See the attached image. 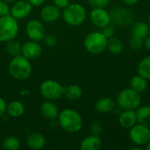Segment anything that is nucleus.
<instances>
[{
	"mask_svg": "<svg viewBox=\"0 0 150 150\" xmlns=\"http://www.w3.org/2000/svg\"><path fill=\"white\" fill-rule=\"evenodd\" d=\"M60 127L68 133L75 134L81 130L83 127V119L78 112L74 109L66 108L57 117Z\"/></svg>",
	"mask_w": 150,
	"mask_h": 150,
	"instance_id": "nucleus-1",
	"label": "nucleus"
},
{
	"mask_svg": "<svg viewBox=\"0 0 150 150\" xmlns=\"http://www.w3.org/2000/svg\"><path fill=\"white\" fill-rule=\"evenodd\" d=\"M9 73L17 80H25L32 74V65L30 60L26 59L22 54L12 57L9 63Z\"/></svg>",
	"mask_w": 150,
	"mask_h": 150,
	"instance_id": "nucleus-2",
	"label": "nucleus"
},
{
	"mask_svg": "<svg viewBox=\"0 0 150 150\" xmlns=\"http://www.w3.org/2000/svg\"><path fill=\"white\" fill-rule=\"evenodd\" d=\"M87 12L85 8L80 4H69L63 9L62 18L66 24L71 26H78L86 19Z\"/></svg>",
	"mask_w": 150,
	"mask_h": 150,
	"instance_id": "nucleus-3",
	"label": "nucleus"
},
{
	"mask_svg": "<svg viewBox=\"0 0 150 150\" xmlns=\"http://www.w3.org/2000/svg\"><path fill=\"white\" fill-rule=\"evenodd\" d=\"M108 39L102 32H92L89 33L83 41L85 49L92 54H100L107 48Z\"/></svg>",
	"mask_w": 150,
	"mask_h": 150,
	"instance_id": "nucleus-4",
	"label": "nucleus"
},
{
	"mask_svg": "<svg viewBox=\"0 0 150 150\" xmlns=\"http://www.w3.org/2000/svg\"><path fill=\"white\" fill-rule=\"evenodd\" d=\"M117 105L122 110H136L142 103L139 92L131 88L122 90L117 97Z\"/></svg>",
	"mask_w": 150,
	"mask_h": 150,
	"instance_id": "nucleus-5",
	"label": "nucleus"
},
{
	"mask_svg": "<svg viewBox=\"0 0 150 150\" xmlns=\"http://www.w3.org/2000/svg\"><path fill=\"white\" fill-rule=\"evenodd\" d=\"M18 33V20L8 14L0 17V42H7L17 37Z\"/></svg>",
	"mask_w": 150,
	"mask_h": 150,
	"instance_id": "nucleus-6",
	"label": "nucleus"
},
{
	"mask_svg": "<svg viewBox=\"0 0 150 150\" xmlns=\"http://www.w3.org/2000/svg\"><path fill=\"white\" fill-rule=\"evenodd\" d=\"M40 92L47 100H57L63 96L64 87L53 79H47L40 84Z\"/></svg>",
	"mask_w": 150,
	"mask_h": 150,
	"instance_id": "nucleus-7",
	"label": "nucleus"
},
{
	"mask_svg": "<svg viewBox=\"0 0 150 150\" xmlns=\"http://www.w3.org/2000/svg\"><path fill=\"white\" fill-rule=\"evenodd\" d=\"M111 20L113 25L118 26H127L133 24L134 19V15L127 7L123 6H115L112 9L111 12Z\"/></svg>",
	"mask_w": 150,
	"mask_h": 150,
	"instance_id": "nucleus-8",
	"label": "nucleus"
},
{
	"mask_svg": "<svg viewBox=\"0 0 150 150\" xmlns=\"http://www.w3.org/2000/svg\"><path fill=\"white\" fill-rule=\"evenodd\" d=\"M129 137L135 145L143 147L150 140V128L140 123H136L129 129Z\"/></svg>",
	"mask_w": 150,
	"mask_h": 150,
	"instance_id": "nucleus-9",
	"label": "nucleus"
},
{
	"mask_svg": "<svg viewBox=\"0 0 150 150\" xmlns=\"http://www.w3.org/2000/svg\"><path fill=\"white\" fill-rule=\"evenodd\" d=\"M25 33L31 40H42L46 35L45 26L41 21L38 19H32L28 21L25 25Z\"/></svg>",
	"mask_w": 150,
	"mask_h": 150,
	"instance_id": "nucleus-10",
	"label": "nucleus"
},
{
	"mask_svg": "<svg viewBox=\"0 0 150 150\" xmlns=\"http://www.w3.org/2000/svg\"><path fill=\"white\" fill-rule=\"evenodd\" d=\"M90 19L98 28H103L112 23L110 12L105 8H93L90 13Z\"/></svg>",
	"mask_w": 150,
	"mask_h": 150,
	"instance_id": "nucleus-11",
	"label": "nucleus"
},
{
	"mask_svg": "<svg viewBox=\"0 0 150 150\" xmlns=\"http://www.w3.org/2000/svg\"><path fill=\"white\" fill-rule=\"evenodd\" d=\"M32 5L27 0H17L10 8V15L17 20L28 17L32 11Z\"/></svg>",
	"mask_w": 150,
	"mask_h": 150,
	"instance_id": "nucleus-12",
	"label": "nucleus"
},
{
	"mask_svg": "<svg viewBox=\"0 0 150 150\" xmlns=\"http://www.w3.org/2000/svg\"><path fill=\"white\" fill-rule=\"evenodd\" d=\"M42 54V47L39 41L30 40L22 45L21 54L26 59L32 61L39 58Z\"/></svg>",
	"mask_w": 150,
	"mask_h": 150,
	"instance_id": "nucleus-13",
	"label": "nucleus"
},
{
	"mask_svg": "<svg viewBox=\"0 0 150 150\" xmlns=\"http://www.w3.org/2000/svg\"><path fill=\"white\" fill-rule=\"evenodd\" d=\"M40 16L44 22L52 23V22H55L61 18L62 12H61V9H59L56 5L47 4L41 9Z\"/></svg>",
	"mask_w": 150,
	"mask_h": 150,
	"instance_id": "nucleus-14",
	"label": "nucleus"
},
{
	"mask_svg": "<svg viewBox=\"0 0 150 150\" xmlns=\"http://www.w3.org/2000/svg\"><path fill=\"white\" fill-rule=\"evenodd\" d=\"M120 125L126 129H130L137 123L135 110H123L119 116Z\"/></svg>",
	"mask_w": 150,
	"mask_h": 150,
	"instance_id": "nucleus-15",
	"label": "nucleus"
},
{
	"mask_svg": "<svg viewBox=\"0 0 150 150\" xmlns=\"http://www.w3.org/2000/svg\"><path fill=\"white\" fill-rule=\"evenodd\" d=\"M26 145L33 150L42 149L46 145V138L40 133H32L26 138Z\"/></svg>",
	"mask_w": 150,
	"mask_h": 150,
	"instance_id": "nucleus-16",
	"label": "nucleus"
},
{
	"mask_svg": "<svg viewBox=\"0 0 150 150\" xmlns=\"http://www.w3.org/2000/svg\"><path fill=\"white\" fill-rule=\"evenodd\" d=\"M40 112L47 120H54L59 115L57 105L51 100H47L40 105Z\"/></svg>",
	"mask_w": 150,
	"mask_h": 150,
	"instance_id": "nucleus-17",
	"label": "nucleus"
},
{
	"mask_svg": "<svg viewBox=\"0 0 150 150\" xmlns=\"http://www.w3.org/2000/svg\"><path fill=\"white\" fill-rule=\"evenodd\" d=\"M102 147V141L97 135H90L85 137L80 144L82 150H98Z\"/></svg>",
	"mask_w": 150,
	"mask_h": 150,
	"instance_id": "nucleus-18",
	"label": "nucleus"
},
{
	"mask_svg": "<svg viewBox=\"0 0 150 150\" xmlns=\"http://www.w3.org/2000/svg\"><path fill=\"white\" fill-rule=\"evenodd\" d=\"M116 103L111 98H101L95 105V108L101 113H109L115 109Z\"/></svg>",
	"mask_w": 150,
	"mask_h": 150,
	"instance_id": "nucleus-19",
	"label": "nucleus"
},
{
	"mask_svg": "<svg viewBox=\"0 0 150 150\" xmlns=\"http://www.w3.org/2000/svg\"><path fill=\"white\" fill-rule=\"evenodd\" d=\"M25 112V105L20 101H11L7 105L6 114L11 118H19Z\"/></svg>",
	"mask_w": 150,
	"mask_h": 150,
	"instance_id": "nucleus-20",
	"label": "nucleus"
},
{
	"mask_svg": "<svg viewBox=\"0 0 150 150\" xmlns=\"http://www.w3.org/2000/svg\"><path fill=\"white\" fill-rule=\"evenodd\" d=\"M137 122L150 128V105L139 106L136 111Z\"/></svg>",
	"mask_w": 150,
	"mask_h": 150,
	"instance_id": "nucleus-21",
	"label": "nucleus"
},
{
	"mask_svg": "<svg viewBox=\"0 0 150 150\" xmlns=\"http://www.w3.org/2000/svg\"><path fill=\"white\" fill-rule=\"evenodd\" d=\"M63 95L69 99L70 101H77L83 96L82 88L77 84H70L67 87H64Z\"/></svg>",
	"mask_w": 150,
	"mask_h": 150,
	"instance_id": "nucleus-22",
	"label": "nucleus"
},
{
	"mask_svg": "<svg viewBox=\"0 0 150 150\" xmlns=\"http://www.w3.org/2000/svg\"><path fill=\"white\" fill-rule=\"evenodd\" d=\"M132 33L134 35H136L140 38L145 39L148 35H149L150 27L148 23L144 21L136 22L132 29Z\"/></svg>",
	"mask_w": 150,
	"mask_h": 150,
	"instance_id": "nucleus-23",
	"label": "nucleus"
},
{
	"mask_svg": "<svg viewBox=\"0 0 150 150\" xmlns=\"http://www.w3.org/2000/svg\"><path fill=\"white\" fill-rule=\"evenodd\" d=\"M147 87H148L147 79H145L139 74L134 76L130 81V88L139 93L143 92L147 89Z\"/></svg>",
	"mask_w": 150,
	"mask_h": 150,
	"instance_id": "nucleus-24",
	"label": "nucleus"
},
{
	"mask_svg": "<svg viewBox=\"0 0 150 150\" xmlns=\"http://www.w3.org/2000/svg\"><path fill=\"white\" fill-rule=\"evenodd\" d=\"M106 49H108L109 52L112 54H119L123 51L124 45H123L122 40L120 38L113 36V37L108 39Z\"/></svg>",
	"mask_w": 150,
	"mask_h": 150,
	"instance_id": "nucleus-25",
	"label": "nucleus"
},
{
	"mask_svg": "<svg viewBox=\"0 0 150 150\" xmlns=\"http://www.w3.org/2000/svg\"><path fill=\"white\" fill-rule=\"evenodd\" d=\"M137 71L138 74L145 79H150V55L141 60L137 67Z\"/></svg>",
	"mask_w": 150,
	"mask_h": 150,
	"instance_id": "nucleus-26",
	"label": "nucleus"
},
{
	"mask_svg": "<svg viewBox=\"0 0 150 150\" xmlns=\"http://www.w3.org/2000/svg\"><path fill=\"white\" fill-rule=\"evenodd\" d=\"M5 43H6L5 44V50L11 57H15V56H18V55L21 54V47H22V46L15 39L7 41Z\"/></svg>",
	"mask_w": 150,
	"mask_h": 150,
	"instance_id": "nucleus-27",
	"label": "nucleus"
},
{
	"mask_svg": "<svg viewBox=\"0 0 150 150\" xmlns=\"http://www.w3.org/2000/svg\"><path fill=\"white\" fill-rule=\"evenodd\" d=\"M20 147L19 140L15 136H9L2 142V148L4 150H18Z\"/></svg>",
	"mask_w": 150,
	"mask_h": 150,
	"instance_id": "nucleus-28",
	"label": "nucleus"
},
{
	"mask_svg": "<svg viewBox=\"0 0 150 150\" xmlns=\"http://www.w3.org/2000/svg\"><path fill=\"white\" fill-rule=\"evenodd\" d=\"M129 45L133 50H135V51L140 50L144 47V39L133 34L129 40Z\"/></svg>",
	"mask_w": 150,
	"mask_h": 150,
	"instance_id": "nucleus-29",
	"label": "nucleus"
},
{
	"mask_svg": "<svg viewBox=\"0 0 150 150\" xmlns=\"http://www.w3.org/2000/svg\"><path fill=\"white\" fill-rule=\"evenodd\" d=\"M102 33L107 38V39H110L113 36H115V33H116V28L114 26V25H112V23L105 25V27L102 28Z\"/></svg>",
	"mask_w": 150,
	"mask_h": 150,
	"instance_id": "nucleus-30",
	"label": "nucleus"
},
{
	"mask_svg": "<svg viewBox=\"0 0 150 150\" xmlns=\"http://www.w3.org/2000/svg\"><path fill=\"white\" fill-rule=\"evenodd\" d=\"M90 131H91V134L99 136L102 134V132H103V126H102V124L99 121H94L91 125Z\"/></svg>",
	"mask_w": 150,
	"mask_h": 150,
	"instance_id": "nucleus-31",
	"label": "nucleus"
},
{
	"mask_svg": "<svg viewBox=\"0 0 150 150\" xmlns=\"http://www.w3.org/2000/svg\"><path fill=\"white\" fill-rule=\"evenodd\" d=\"M111 0H88V3L93 8H105L110 4Z\"/></svg>",
	"mask_w": 150,
	"mask_h": 150,
	"instance_id": "nucleus-32",
	"label": "nucleus"
},
{
	"mask_svg": "<svg viewBox=\"0 0 150 150\" xmlns=\"http://www.w3.org/2000/svg\"><path fill=\"white\" fill-rule=\"evenodd\" d=\"M43 41H44L45 45H47L49 47H54L57 44V39L53 34L45 35L44 38H43Z\"/></svg>",
	"mask_w": 150,
	"mask_h": 150,
	"instance_id": "nucleus-33",
	"label": "nucleus"
},
{
	"mask_svg": "<svg viewBox=\"0 0 150 150\" xmlns=\"http://www.w3.org/2000/svg\"><path fill=\"white\" fill-rule=\"evenodd\" d=\"M10 14V7L4 0H0V17Z\"/></svg>",
	"mask_w": 150,
	"mask_h": 150,
	"instance_id": "nucleus-34",
	"label": "nucleus"
},
{
	"mask_svg": "<svg viewBox=\"0 0 150 150\" xmlns=\"http://www.w3.org/2000/svg\"><path fill=\"white\" fill-rule=\"evenodd\" d=\"M54 5H56L59 9H64L70 4V0H53Z\"/></svg>",
	"mask_w": 150,
	"mask_h": 150,
	"instance_id": "nucleus-35",
	"label": "nucleus"
},
{
	"mask_svg": "<svg viewBox=\"0 0 150 150\" xmlns=\"http://www.w3.org/2000/svg\"><path fill=\"white\" fill-rule=\"evenodd\" d=\"M6 108H7L6 101L2 97H0V118L6 113Z\"/></svg>",
	"mask_w": 150,
	"mask_h": 150,
	"instance_id": "nucleus-36",
	"label": "nucleus"
},
{
	"mask_svg": "<svg viewBox=\"0 0 150 150\" xmlns=\"http://www.w3.org/2000/svg\"><path fill=\"white\" fill-rule=\"evenodd\" d=\"M27 1L31 4L32 6H36V7H38V6L42 5V4L45 3L46 0H27Z\"/></svg>",
	"mask_w": 150,
	"mask_h": 150,
	"instance_id": "nucleus-37",
	"label": "nucleus"
},
{
	"mask_svg": "<svg viewBox=\"0 0 150 150\" xmlns=\"http://www.w3.org/2000/svg\"><path fill=\"white\" fill-rule=\"evenodd\" d=\"M122 1H123V3H124L125 4H127V5H128V6L135 5V4L139 2V0H122Z\"/></svg>",
	"mask_w": 150,
	"mask_h": 150,
	"instance_id": "nucleus-38",
	"label": "nucleus"
},
{
	"mask_svg": "<svg viewBox=\"0 0 150 150\" xmlns=\"http://www.w3.org/2000/svg\"><path fill=\"white\" fill-rule=\"evenodd\" d=\"M144 47L150 51V34L144 39Z\"/></svg>",
	"mask_w": 150,
	"mask_h": 150,
	"instance_id": "nucleus-39",
	"label": "nucleus"
},
{
	"mask_svg": "<svg viewBox=\"0 0 150 150\" xmlns=\"http://www.w3.org/2000/svg\"><path fill=\"white\" fill-rule=\"evenodd\" d=\"M29 95V91L28 90H25L20 91V96L21 97H25V96H28Z\"/></svg>",
	"mask_w": 150,
	"mask_h": 150,
	"instance_id": "nucleus-40",
	"label": "nucleus"
},
{
	"mask_svg": "<svg viewBox=\"0 0 150 150\" xmlns=\"http://www.w3.org/2000/svg\"><path fill=\"white\" fill-rule=\"evenodd\" d=\"M142 148L141 146H138V145H136L135 147L130 148V150H142Z\"/></svg>",
	"mask_w": 150,
	"mask_h": 150,
	"instance_id": "nucleus-41",
	"label": "nucleus"
},
{
	"mask_svg": "<svg viewBox=\"0 0 150 150\" xmlns=\"http://www.w3.org/2000/svg\"><path fill=\"white\" fill-rule=\"evenodd\" d=\"M146 149L147 150H150V140L149 141V142L146 144Z\"/></svg>",
	"mask_w": 150,
	"mask_h": 150,
	"instance_id": "nucleus-42",
	"label": "nucleus"
},
{
	"mask_svg": "<svg viewBox=\"0 0 150 150\" xmlns=\"http://www.w3.org/2000/svg\"><path fill=\"white\" fill-rule=\"evenodd\" d=\"M148 24H149V25L150 27V12L148 14Z\"/></svg>",
	"mask_w": 150,
	"mask_h": 150,
	"instance_id": "nucleus-43",
	"label": "nucleus"
},
{
	"mask_svg": "<svg viewBox=\"0 0 150 150\" xmlns=\"http://www.w3.org/2000/svg\"><path fill=\"white\" fill-rule=\"evenodd\" d=\"M5 2H7V3H14L15 1H17V0H4Z\"/></svg>",
	"mask_w": 150,
	"mask_h": 150,
	"instance_id": "nucleus-44",
	"label": "nucleus"
}]
</instances>
